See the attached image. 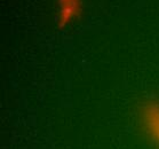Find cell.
Listing matches in <instances>:
<instances>
[{
  "instance_id": "6da1fadb",
  "label": "cell",
  "mask_w": 159,
  "mask_h": 149,
  "mask_svg": "<svg viewBox=\"0 0 159 149\" xmlns=\"http://www.w3.org/2000/svg\"><path fill=\"white\" fill-rule=\"evenodd\" d=\"M142 116L145 128L159 143V102H148L142 108Z\"/></svg>"
},
{
  "instance_id": "7a4b0ae2",
  "label": "cell",
  "mask_w": 159,
  "mask_h": 149,
  "mask_svg": "<svg viewBox=\"0 0 159 149\" xmlns=\"http://www.w3.org/2000/svg\"><path fill=\"white\" fill-rule=\"evenodd\" d=\"M58 26H64L71 20L79 16L81 12V0H57Z\"/></svg>"
}]
</instances>
